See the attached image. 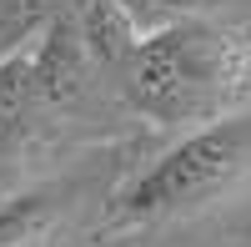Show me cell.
<instances>
[{
	"label": "cell",
	"instance_id": "cell-1",
	"mask_svg": "<svg viewBox=\"0 0 251 247\" xmlns=\"http://www.w3.org/2000/svg\"><path fill=\"white\" fill-rule=\"evenodd\" d=\"M126 101L161 126H201L226 111L251 86V40L221 20L181 15L146 31L121 66Z\"/></svg>",
	"mask_w": 251,
	"mask_h": 247
},
{
	"label": "cell",
	"instance_id": "cell-2",
	"mask_svg": "<svg viewBox=\"0 0 251 247\" xmlns=\"http://www.w3.org/2000/svg\"><path fill=\"white\" fill-rule=\"evenodd\" d=\"M251 177V111H226L216 121L191 126L176 147H166L151 167H141L111 197L100 227L106 232H141L176 217H196L231 197Z\"/></svg>",
	"mask_w": 251,
	"mask_h": 247
},
{
	"label": "cell",
	"instance_id": "cell-3",
	"mask_svg": "<svg viewBox=\"0 0 251 247\" xmlns=\"http://www.w3.org/2000/svg\"><path fill=\"white\" fill-rule=\"evenodd\" d=\"M75 207L71 182H40V187L10 192L0 202V247H35L46 242Z\"/></svg>",
	"mask_w": 251,
	"mask_h": 247
},
{
	"label": "cell",
	"instance_id": "cell-4",
	"mask_svg": "<svg viewBox=\"0 0 251 247\" xmlns=\"http://www.w3.org/2000/svg\"><path fill=\"white\" fill-rule=\"evenodd\" d=\"M40 116H46V101H40L35 40H30V46H15L5 61H0V156L15 152Z\"/></svg>",
	"mask_w": 251,
	"mask_h": 247
},
{
	"label": "cell",
	"instance_id": "cell-5",
	"mask_svg": "<svg viewBox=\"0 0 251 247\" xmlns=\"http://www.w3.org/2000/svg\"><path fill=\"white\" fill-rule=\"evenodd\" d=\"M121 5L136 15L141 31H156V26H166V20H181V15H206L216 0H121Z\"/></svg>",
	"mask_w": 251,
	"mask_h": 247
}]
</instances>
